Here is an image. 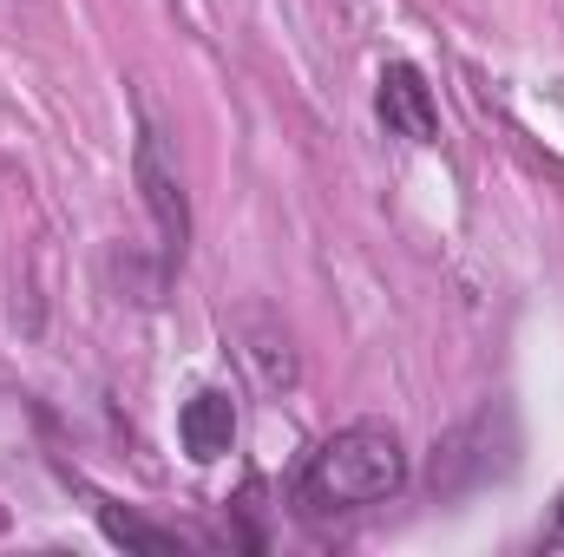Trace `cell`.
<instances>
[{
	"instance_id": "5b68a950",
	"label": "cell",
	"mask_w": 564,
	"mask_h": 557,
	"mask_svg": "<svg viewBox=\"0 0 564 557\" xmlns=\"http://www.w3.org/2000/svg\"><path fill=\"white\" fill-rule=\"evenodd\" d=\"M99 525H106V538H112V545H126V551H151V557L184 551V538H177V532L144 525L139 512H119V505H99Z\"/></svg>"
},
{
	"instance_id": "6da1fadb",
	"label": "cell",
	"mask_w": 564,
	"mask_h": 557,
	"mask_svg": "<svg viewBox=\"0 0 564 557\" xmlns=\"http://www.w3.org/2000/svg\"><path fill=\"white\" fill-rule=\"evenodd\" d=\"M408 485V446L388 419H355L341 433H328L308 466L295 472V512L302 518H341V512H368L381 499H394Z\"/></svg>"
},
{
	"instance_id": "7a4b0ae2",
	"label": "cell",
	"mask_w": 564,
	"mask_h": 557,
	"mask_svg": "<svg viewBox=\"0 0 564 557\" xmlns=\"http://www.w3.org/2000/svg\"><path fill=\"white\" fill-rule=\"evenodd\" d=\"M132 177H139V197H144V210H151V230H158V256H164V270H177L184 250H191V197H184L177 151H171V139H164L158 119H139Z\"/></svg>"
},
{
	"instance_id": "3957f363",
	"label": "cell",
	"mask_w": 564,
	"mask_h": 557,
	"mask_svg": "<svg viewBox=\"0 0 564 557\" xmlns=\"http://www.w3.org/2000/svg\"><path fill=\"white\" fill-rule=\"evenodd\" d=\"M375 112L394 139L408 144H440V106H433V86L414 59H388L381 79H375Z\"/></svg>"
},
{
	"instance_id": "8992f818",
	"label": "cell",
	"mask_w": 564,
	"mask_h": 557,
	"mask_svg": "<svg viewBox=\"0 0 564 557\" xmlns=\"http://www.w3.org/2000/svg\"><path fill=\"white\" fill-rule=\"evenodd\" d=\"M545 545H552V551H564V499H558V518L545 525Z\"/></svg>"
},
{
	"instance_id": "277c9868",
	"label": "cell",
	"mask_w": 564,
	"mask_h": 557,
	"mask_svg": "<svg viewBox=\"0 0 564 557\" xmlns=\"http://www.w3.org/2000/svg\"><path fill=\"white\" fill-rule=\"evenodd\" d=\"M177 439L197 466H217L230 446H237V401L224 387H197L184 407H177Z\"/></svg>"
}]
</instances>
